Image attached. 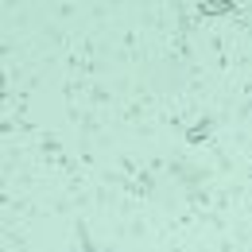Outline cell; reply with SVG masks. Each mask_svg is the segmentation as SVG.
<instances>
[{
  "label": "cell",
  "instance_id": "obj_1",
  "mask_svg": "<svg viewBox=\"0 0 252 252\" xmlns=\"http://www.w3.org/2000/svg\"><path fill=\"white\" fill-rule=\"evenodd\" d=\"M113 167H117L121 175H128V179H140V171H144V163H140V159L132 156V152H117Z\"/></svg>",
  "mask_w": 252,
  "mask_h": 252
},
{
  "label": "cell",
  "instance_id": "obj_2",
  "mask_svg": "<svg viewBox=\"0 0 252 252\" xmlns=\"http://www.w3.org/2000/svg\"><path fill=\"white\" fill-rule=\"evenodd\" d=\"M78 12H82V8H78L74 0H59V4L51 8V20H55V24H66V20H74Z\"/></svg>",
  "mask_w": 252,
  "mask_h": 252
},
{
  "label": "cell",
  "instance_id": "obj_3",
  "mask_svg": "<svg viewBox=\"0 0 252 252\" xmlns=\"http://www.w3.org/2000/svg\"><path fill=\"white\" fill-rule=\"evenodd\" d=\"M241 175H245V179H249V183H252V163H249V167H245V171H241Z\"/></svg>",
  "mask_w": 252,
  "mask_h": 252
},
{
  "label": "cell",
  "instance_id": "obj_4",
  "mask_svg": "<svg viewBox=\"0 0 252 252\" xmlns=\"http://www.w3.org/2000/svg\"><path fill=\"white\" fill-rule=\"evenodd\" d=\"M249 245H252V229H249Z\"/></svg>",
  "mask_w": 252,
  "mask_h": 252
}]
</instances>
